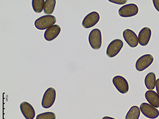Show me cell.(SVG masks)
Segmentation results:
<instances>
[{"label":"cell","mask_w":159,"mask_h":119,"mask_svg":"<svg viewBox=\"0 0 159 119\" xmlns=\"http://www.w3.org/2000/svg\"><path fill=\"white\" fill-rule=\"evenodd\" d=\"M89 41L93 49L95 50L99 49L102 43V34L100 30L97 29L93 30L89 34Z\"/></svg>","instance_id":"3"},{"label":"cell","mask_w":159,"mask_h":119,"mask_svg":"<svg viewBox=\"0 0 159 119\" xmlns=\"http://www.w3.org/2000/svg\"><path fill=\"white\" fill-rule=\"evenodd\" d=\"M139 8L134 4H130L124 6L119 9L118 14L120 16L127 18L135 16L138 14Z\"/></svg>","instance_id":"6"},{"label":"cell","mask_w":159,"mask_h":119,"mask_svg":"<svg viewBox=\"0 0 159 119\" xmlns=\"http://www.w3.org/2000/svg\"><path fill=\"white\" fill-rule=\"evenodd\" d=\"M140 115V110L137 106L132 107L127 113L125 119H139Z\"/></svg>","instance_id":"16"},{"label":"cell","mask_w":159,"mask_h":119,"mask_svg":"<svg viewBox=\"0 0 159 119\" xmlns=\"http://www.w3.org/2000/svg\"><path fill=\"white\" fill-rule=\"evenodd\" d=\"M56 22V17L51 15L43 16L35 21L36 28L39 30H44L54 25Z\"/></svg>","instance_id":"1"},{"label":"cell","mask_w":159,"mask_h":119,"mask_svg":"<svg viewBox=\"0 0 159 119\" xmlns=\"http://www.w3.org/2000/svg\"><path fill=\"white\" fill-rule=\"evenodd\" d=\"M61 31V28L59 25H53L45 31L44 34L45 39L48 42L52 41L58 36Z\"/></svg>","instance_id":"13"},{"label":"cell","mask_w":159,"mask_h":119,"mask_svg":"<svg viewBox=\"0 0 159 119\" xmlns=\"http://www.w3.org/2000/svg\"><path fill=\"white\" fill-rule=\"evenodd\" d=\"M44 0H33L32 6L34 11L37 13H40L44 9Z\"/></svg>","instance_id":"18"},{"label":"cell","mask_w":159,"mask_h":119,"mask_svg":"<svg viewBox=\"0 0 159 119\" xmlns=\"http://www.w3.org/2000/svg\"><path fill=\"white\" fill-rule=\"evenodd\" d=\"M20 108L23 115L26 119H34L35 112L32 106L27 102H24L20 104Z\"/></svg>","instance_id":"11"},{"label":"cell","mask_w":159,"mask_h":119,"mask_svg":"<svg viewBox=\"0 0 159 119\" xmlns=\"http://www.w3.org/2000/svg\"><path fill=\"white\" fill-rule=\"evenodd\" d=\"M123 46L124 43L121 40H114L110 43L108 46L107 51V55L110 58L116 56L120 52Z\"/></svg>","instance_id":"7"},{"label":"cell","mask_w":159,"mask_h":119,"mask_svg":"<svg viewBox=\"0 0 159 119\" xmlns=\"http://www.w3.org/2000/svg\"><path fill=\"white\" fill-rule=\"evenodd\" d=\"M155 87L157 93L159 95V78H158L156 81Z\"/></svg>","instance_id":"22"},{"label":"cell","mask_w":159,"mask_h":119,"mask_svg":"<svg viewBox=\"0 0 159 119\" xmlns=\"http://www.w3.org/2000/svg\"><path fill=\"white\" fill-rule=\"evenodd\" d=\"M113 83L117 90L122 94L127 93L129 90V85L126 79L123 76H116L112 79Z\"/></svg>","instance_id":"4"},{"label":"cell","mask_w":159,"mask_h":119,"mask_svg":"<svg viewBox=\"0 0 159 119\" xmlns=\"http://www.w3.org/2000/svg\"><path fill=\"white\" fill-rule=\"evenodd\" d=\"M156 76L152 72L150 73L146 76L144 79V84L146 88L150 90L154 89L156 86Z\"/></svg>","instance_id":"15"},{"label":"cell","mask_w":159,"mask_h":119,"mask_svg":"<svg viewBox=\"0 0 159 119\" xmlns=\"http://www.w3.org/2000/svg\"><path fill=\"white\" fill-rule=\"evenodd\" d=\"M153 2L155 9L159 12V0H153Z\"/></svg>","instance_id":"21"},{"label":"cell","mask_w":159,"mask_h":119,"mask_svg":"<svg viewBox=\"0 0 159 119\" xmlns=\"http://www.w3.org/2000/svg\"><path fill=\"white\" fill-rule=\"evenodd\" d=\"M56 4L55 0H46L44 6V11L47 15H51L53 12Z\"/></svg>","instance_id":"17"},{"label":"cell","mask_w":159,"mask_h":119,"mask_svg":"<svg viewBox=\"0 0 159 119\" xmlns=\"http://www.w3.org/2000/svg\"><path fill=\"white\" fill-rule=\"evenodd\" d=\"M100 19V15L98 12L96 11L91 12L84 18L82 22V25L85 29H89L96 25Z\"/></svg>","instance_id":"9"},{"label":"cell","mask_w":159,"mask_h":119,"mask_svg":"<svg viewBox=\"0 0 159 119\" xmlns=\"http://www.w3.org/2000/svg\"><path fill=\"white\" fill-rule=\"evenodd\" d=\"M55 114L52 112H47L38 115L36 119H56Z\"/></svg>","instance_id":"19"},{"label":"cell","mask_w":159,"mask_h":119,"mask_svg":"<svg viewBox=\"0 0 159 119\" xmlns=\"http://www.w3.org/2000/svg\"><path fill=\"white\" fill-rule=\"evenodd\" d=\"M154 61L153 56L150 54L144 55L136 61V68L139 72H142L148 68Z\"/></svg>","instance_id":"8"},{"label":"cell","mask_w":159,"mask_h":119,"mask_svg":"<svg viewBox=\"0 0 159 119\" xmlns=\"http://www.w3.org/2000/svg\"><path fill=\"white\" fill-rule=\"evenodd\" d=\"M56 92L55 89L50 87L48 89L43 95L42 105L45 109L50 108L54 104L56 99Z\"/></svg>","instance_id":"2"},{"label":"cell","mask_w":159,"mask_h":119,"mask_svg":"<svg viewBox=\"0 0 159 119\" xmlns=\"http://www.w3.org/2000/svg\"><path fill=\"white\" fill-rule=\"evenodd\" d=\"M123 36L125 41L130 47L134 48L138 46V38L133 31L129 29H125L123 32Z\"/></svg>","instance_id":"10"},{"label":"cell","mask_w":159,"mask_h":119,"mask_svg":"<svg viewBox=\"0 0 159 119\" xmlns=\"http://www.w3.org/2000/svg\"><path fill=\"white\" fill-rule=\"evenodd\" d=\"M145 97L148 102L156 108H159V95L153 90H148L146 92Z\"/></svg>","instance_id":"14"},{"label":"cell","mask_w":159,"mask_h":119,"mask_svg":"<svg viewBox=\"0 0 159 119\" xmlns=\"http://www.w3.org/2000/svg\"><path fill=\"white\" fill-rule=\"evenodd\" d=\"M140 109L143 115L148 118L154 119L159 116V111L148 103H142L140 106Z\"/></svg>","instance_id":"5"},{"label":"cell","mask_w":159,"mask_h":119,"mask_svg":"<svg viewBox=\"0 0 159 119\" xmlns=\"http://www.w3.org/2000/svg\"><path fill=\"white\" fill-rule=\"evenodd\" d=\"M102 119H116L114 118L108 117V116H105L102 118Z\"/></svg>","instance_id":"23"},{"label":"cell","mask_w":159,"mask_h":119,"mask_svg":"<svg viewBox=\"0 0 159 119\" xmlns=\"http://www.w3.org/2000/svg\"><path fill=\"white\" fill-rule=\"evenodd\" d=\"M152 35L151 29L148 27L143 28L139 32L138 41L139 44L142 46H147L149 43Z\"/></svg>","instance_id":"12"},{"label":"cell","mask_w":159,"mask_h":119,"mask_svg":"<svg viewBox=\"0 0 159 119\" xmlns=\"http://www.w3.org/2000/svg\"><path fill=\"white\" fill-rule=\"evenodd\" d=\"M109 1L118 5H123L125 4L127 1V0H112V1Z\"/></svg>","instance_id":"20"}]
</instances>
